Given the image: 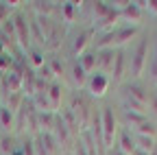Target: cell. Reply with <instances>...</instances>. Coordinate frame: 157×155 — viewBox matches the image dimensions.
I'll return each instance as SVG.
<instances>
[{
  "label": "cell",
  "instance_id": "cell-21",
  "mask_svg": "<svg viewBox=\"0 0 157 155\" xmlns=\"http://www.w3.org/2000/svg\"><path fill=\"white\" fill-rule=\"evenodd\" d=\"M31 7H33V11H35V15H44V17H52V13L57 11V5L55 2H42V0H37V2H31Z\"/></svg>",
  "mask_w": 157,
  "mask_h": 155
},
{
  "label": "cell",
  "instance_id": "cell-8",
  "mask_svg": "<svg viewBox=\"0 0 157 155\" xmlns=\"http://www.w3.org/2000/svg\"><path fill=\"white\" fill-rule=\"evenodd\" d=\"M94 37H96V33H94L92 26L78 31L76 37L72 40V55H74V57H83V55L87 52V48L94 46Z\"/></svg>",
  "mask_w": 157,
  "mask_h": 155
},
{
  "label": "cell",
  "instance_id": "cell-26",
  "mask_svg": "<svg viewBox=\"0 0 157 155\" xmlns=\"http://www.w3.org/2000/svg\"><path fill=\"white\" fill-rule=\"evenodd\" d=\"M135 135H146V138H155V135H157V127H155L151 120H146V122H142L140 127L135 129Z\"/></svg>",
  "mask_w": 157,
  "mask_h": 155
},
{
  "label": "cell",
  "instance_id": "cell-6",
  "mask_svg": "<svg viewBox=\"0 0 157 155\" xmlns=\"http://www.w3.org/2000/svg\"><path fill=\"white\" fill-rule=\"evenodd\" d=\"M50 135H52V138H55V142H57V146L59 149H66V151H70V149H74L72 144L76 142V138H74V135L70 133V129L63 125V120H61V116H55V125H52V131H50Z\"/></svg>",
  "mask_w": 157,
  "mask_h": 155
},
{
  "label": "cell",
  "instance_id": "cell-36",
  "mask_svg": "<svg viewBox=\"0 0 157 155\" xmlns=\"http://www.w3.org/2000/svg\"><path fill=\"white\" fill-rule=\"evenodd\" d=\"M148 74H151V79L157 83V59H153V61L148 64Z\"/></svg>",
  "mask_w": 157,
  "mask_h": 155
},
{
  "label": "cell",
  "instance_id": "cell-25",
  "mask_svg": "<svg viewBox=\"0 0 157 155\" xmlns=\"http://www.w3.org/2000/svg\"><path fill=\"white\" fill-rule=\"evenodd\" d=\"M17 149H15V138L13 135H0V153L5 155H13Z\"/></svg>",
  "mask_w": 157,
  "mask_h": 155
},
{
  "label": "cell",
  "instance_id": "cell-32",
  "mask_svg": "<svg viewBox=\"0 0 157 155\" xmlns=\"http://www.w3.org/2000/svg\"><path fill=\"white\" fill-rule=\"evenodd\" d=\"M137 7H140L142 11H148V13L157 15V0H140Z\"/></svg>",
  "mask_w": 157,
  "mask_h": 155
},
{
  "label": "cell",
  "instance_id": "cell-29",
  "mask_svg": "<svg viewBox=\"0 0 157 155\" xmlns=\"http://www.w3.org/2000/svg\"><path fill=\"white\" fill-rule=\"evenodd\" d=\"M13 61H15V59H13V55H11V52H7V50H5V52H0V72H5V74H7V72L13 68Z\"/></svg>",
  "mask_w": 157,
  "mask_h": 155
},
{
  "label": "cell",
  "instance_id": "cell-38",
  "mask_svg": "<svg viewBox=\"0 0 157 155\" xmlns=\"http://www.w3.org/2000/svg\"><path fill=\"white\" fill-rule=\"evenodd\" d=\"M109 155H124V153H122L120 149H118V146H116V149H111V151H109Z\"/></svg>",
  "mask_w": 157,
  "mask_h": 155
},
{
  "label": "cell",
  "instance_id": "cell-37",
  "mask_svg": "<svg viewBox=\"0 0 157 155\" xmlns=\"http://www.w3.org/2000/svg\"><path fill=\"white\" fill-rule=\"evenodd\" d=\"M148 109H153V111L157 114V96H155V94L148 96Z\"/></svg>",
  "mask_w": 157,
  "mask_h": 155
},
{
  "label": "cell",
  "instance_id": "cell-15",
  "mask_svg": "<svg viewBox=\"0 0 157 155\" xmlns=\"http://www.w3.org/2000/svg\"><path fill=\"white\" fill-rule=\"evenodd\" d=\"M46 94H48V101H50L52 111L59 114V109H61V83H50L48 90H46Z\"/></svg>",
  "mask_w": 157,
  "mask_h": 155
},
{
  "label": "cell",
  "instance_id": "cell-9",
  "mask_svg": "<svg viewBox=\"0 0 157 155\" xmlns=\"http://www.w3.org/2000/svg\"><path fill=\"white\" fill-rule=\"evenodd\" d=\"M35 144V155H59V146L50 133H39L33 138Z\"/></svg>",
  "mask_w": 157,
  "mask_h": 155
},
{
  "label": "cell",
  "instance_id": "cell-28",
  "mask_svg": "<svg viewBox=\"0 0 157 155\" xmlns=\"http://www.w3.org/2000/svg\"><path fill=\"white\" fill-rule=\"evenodd\" d=\"M124 118H127V122H129L133 129H137L142 122H146V120H148L146 116H142V114H133V111H124Z\"/></svg>",
  "mask_w": 157,
  "mask_h": 155
},
{
  "label": "cell",
  "instance_id": "cell-31",
  "mask_svg": "<svg viewBox=\"0 0 157 155\" xmlns=\"http://www.w3.org/2000/svg\"><path fill=\"white\" fill-rule=\"evenodd\" d=\"M46 64L50 66V70H52V74H55V76H61V74H63V64L59 61L55 55H50V57H48V59H46Z\"/></svg>",
  "mask_w": 157,
  "mask_h": 155
},
{
  "label": "cell",
  "instance_id": "cell-39",
  "mask_svg": "<svg viewBox=\"0 0 157 155\" xmlns=\"http://www.w3.org/2000/svg\"><path fill=\"white\" fill-rule=\"evenodd\" d=\"M153 59H157V40H155V57H153Z\"/></svg>",
  "mask_w": 157,
  "mask_h": 155
},
{
  "label": "cell",
  "instance_id": "cell-24",
  "mask_svg": "<svg viewBox=\"0 0 157 155\" xmlns=\"http://www.w3.org/2000/svg\"><path fill=\"white\" fill-rule=\"evenodd\" d=\"M90 5H92V13H94V22L113 11V7H109V2H103V0H96V2H90Z\"/></svg>",
  "mask_w": 157,
  "mask_h": 155
},
{
  "label": "cell",
  "instance_id": "cell-18",
  "mask_svg": "<svg viewBox=\"0 0 157 155\" xmlns=\"http://www.w3.org/2000/svg\"><path fill=\"white\" fill-rule=\"evenodd\" d=\"M24 101H26V96L22 94V92H17V94H5V105L2 107H7L9 111H20V107L24 105Z\"/></svg>",
  "mask_w": 157,
  "mask_h": 155
},
{
  "label": "cell",
  "instance_id": "cell-19",
  "mask_svg": "<svg viewBox=\"0 0 157 155\" xmlns=\"http://www.w3.org/2000/svg\"><path fill=\"white\" fill-rule=\"evenodd\" d=\"M118 149H120L124 155H133V153L137 151L135 140L129 135V131H120V138H118Z\"/></svg>",
  "mask_w": 157,
  "mask_h": 155
},
{
  "label": "cell",
  "instance_id": "cell-3",
  "mask_svg": "<svg viewBox=\"0 0 157 155\" xmlns=\"http://www.w3.org/2000/svg\"><path fill=\"white\" fill-rule=\"evenodd\" d=\"M146 57H148V37H144V40L137 44L135 52L131 55V59H129V74L133 76V79H140V76L144 74V70L148 66Z\"/></svg>",
  "mask_w": 157,
  "mask_h": 155
},
{
  "label": "cell",
  "instance_id": "cell-22",
  "mask_svg": "<svg viewBox=\"0 0 157 155\" xmlns=\"http://www.w3.org/2000/svg\"><path fill=\"white\" fill-rule=\"evenodd\" d=\"M55 116H57V114H52V111H37V122H39L42 133H50V131H52Z\"/></svg>",
  "mask_w": 157,
  "mask_h": 155
},
{
  "label": "cell",
  "instance_id": "cell-34",
  "mask_svg": "<svg viewBox=\"0 0 157 155\" xmlns=\"http://www.w3.org/2000/svg\"><path fill=\"white\" fill-rule=\"evenodd\" d=\"M72 151H74V155H90L81 138H76V142H74V149H72Z\"/></svg>",
  "mask_w": 157,
  "mask_h": 155
},
{
  "label": "cell",
  "instance_id": "cell-23",
  "mask_svg": "<svg viewBox=\"0 0 157 155\" xmlns=\"http://www.w3.org/2000/svg\"><path fill=\"white\" fill-rule=\"evenodd\" d=\"M46 64V55H44V50H39V48H31L29 50V66H31V70H39Z\"/></svg>",
  "mask_w": 157,
  "mask_h": 155
},
{
  "label": "cell",
  "instance_id": "cell-35",
  "mask_svg": "<svg viewBox=\"0 0 157 155\" xmlns=\"http://www.w3.org/2000/svg\"><path fill=\"white\" fill-rule=\"evenodd\" d=\"M9 17H11V9H9L5 2H0V24H2V22H7Z\"/></svg>",
  "mask_w": 157,
  "mask_h": 155
},
{
  "label": "cell",
  "instance_id": "cell-10",
  "mask_svg": "<svg viewBox=\"0 0 157 155\" xmlns=\"http://www.w3.org/2000/svg\"><path fill=\"white\" fill-rule=\"evenodd\" d=\"M142 15H144V11L137 7V2H129L124 9H120V17L124 22H129V26H140Z\"/></svg>",
  "mask_w": 157,
  "mask_h": 155
},
{
  "label": "cell",
  "instance_id": "cell-14",
  "mask_svg": "<svg viewBox=\"0 0 157 155\" xmlns=\"http://www.w3.org/2000/svg\"><path fill=\"white\" fill-rule=\"evenodd\" d=\"M78 64H81V68L87 72V76L94 74L96 68H98V52L96 50H87L83 57H78Z\"/></svg>",
  "mask_w": 157,
  "mask_h": 155
},
{
  "label": "cell",
  "instance_id": "cell-20",
  "mask_svg": "<svg viewBox=\"0 0 157 155\" xmlns=\"http://www.w3.org/2000/svg\"><path fill=\"white\" fill-rule=\"evenodd\" d=\"M61 120H63V125L70 129V133L74 135V138H78V133H81V129H78V122H76V116L72 114V109H61Z\"/></svg>",
  "mask_w": 157,
  "mask_h": 155
},
{
  "label": "cell",
  "instance_id": "cell-4",
  "mask_svg": "<svg viewBox=\"0 0 157 155\" xmlns=\"http://www.w3.org/2000/svg\"><path fill=\"white\" fill-rule=\"evenodd\" d=\"M101 120H103V144L105 151L113 149V138L118 133V122H116V116H113V107H103L101 109Z\"/></svg>",
  "mask_w": 157,
  "mask_h": 155
},
{
  "label": "cell",
  "instance_id": "cell-12",
  "mask_svg": "<svg viewBox=\"0 0 157 155\" xmlns=\"http://www.w3.org/2000/svg\"><path fill=\"white\" fill-rule=\"evenodd\" d=\"M83 5H85V2H63V5H61V20H63V24L76 22L78 11H81Z\"/></svg>",
  "mask_w": 157,
  "mask_h": 155
},
{
  "label": "cell",
  "instance_id": "cell-11",
  "mask_svg": "<svg viewBox=\"0 0 157 155\" xmlns=\"http://www.w3.org/2000/svg\"><path fill=\"white\" fill-rule=\"evenodd\" d=\"M96 52H98V72L111 74L113 61H116V50L113 48H105V50H96Z\"/></svg>",
  "mask_w": 157,
  "mask_h": 155
},
{
  "label": "cell",
  "instance_id": "cell-33",
  "mask_svg": "<svg viewBox=\"0 0 157 155\" xmlns=\"http://www.w3.org/2000/svg\"><path fill=\"white\" fill-rule=\"evenodd\" d=\"M22 155H35V144H33L31 138H26L22 142Z\"/></svg>",
  "mask_w": 157,
  "mask_h": 155
},
{
  "label": "cell",
  "instance_id": "cell-40",
  "mask_svg": "<svg viewBox=\"0 0 157 155\" xmlns=\"http://www.w3.org/2000/svg\"><path fill=\"white\" fill-rule=\"evenodd\" d=\"M133 155H146V153H142V151H135V153H133Z\"/></svg>",
  "mask_w": 157,
  "mask_h": 155
},
{
  "label": "cell",
  "instance_id": "cell-27",
  "mask_svg": "<svg viewBox=\"0 0 157 155\" xmlns=\"http://www.w3.org/2000/svg\"><path fill=\"white\" fill-rule=\"evenodd\" d=\"M13 127V111L0 105V129H11Z\"/></svg>",
  "mask_w": 157,
  "mask_h": 155
},
{
  "label": "cell",
  "instance_id": "cell-1",
  "mask_svg": "<svg viewBox=\"0 0 157 155\" xmlns=\"http://www.w3.org/2000/svg\"><path fill=\"white\" fill-rule=\"evenodd\" d=\"M148 92L140 85V83H131L122 87V99H124V111H133V114H142L146 116L148 111Z\"/></svg>",
  "mask_w": 157,
  "mask_h": 155
},
{
  "label": "cell",
  "instance_id": "cell-5",
  "mask_svg": "<svg viewBox=\"0 0 157 155\" xmlns=\"http://www.w3.org/2000/svg\"><path fill=\"white\" fill-rule=\"evenodd\" d=\"M11 20L15 24V40H17V46L22 52H29L31 50V29H29V20L22 11H17L15 15H11Z\"/></svg>",
  "mask_w": 157,
  "mask_h": 155
},
{
  "label": "cell",
  "instance_id": "cell-13",
  "mask_svg": "<svg viewBox=\"0 0 157 155\" xmlns=\"http://www.w3.org/2000/svg\"><path fill=\"white\" fill-rule=\"evenodd\" d=\"M124 66H127L124 50H116V61H113V70H111L113 83H122V79H124Z\"/></svg>",
  "mask_w": 157,
  "mask_h": 155
},
{
  "label": "cell",
  "instance_id": "cell-2",
  "mask_svg": "<svg viewBox=\"0 0 157 155\" xmlns=\"http://www.w3.org/2000/svg\"><path fill=\"white\" fill-rule=\"evenodd\" d=\"M72 114L76 116V122H78V129H81V133L83 131H87V127H90V118H92V111H94V107H92V101H90V96L87 94H74L72 96Z\"/></svg>",
  "mask_w": 157,
  "mask_h": 155
},
{
  "label": "cell",
  "instance_id": "cell-30",
  "mask_svg": "<svg viewBox=\"0 0 157 155\" xmlns=\"http://www.w3.org/2000/svg\"><path fill=\"white\" fill-rule=\"evenodd\" d=\"M37 79H42V81H46V83H55V74H52V70H50L48 64H44L42 68L37 70Z\"/></svg>",
  "mask_w": 157,
  "mask_h": 155
},
{
  "label": "cell",
  "instance_id": "cell-7",
  "mask_svg": "<svg viewBox=\"0 0 157 155\" xmlns=\"http://www.w3.org/2000/svg\"><path fill=\"white\" fill-rule=\"evenodd\" d=\"M87 96H92V99H101V96H105V92L109 90V76L103 74V72H94L87 76Z\"/></svg>",
  "mask_w": 157,
  "mask_h": 155
},
{
  "label": "cell",
  "instance_id": "cell-17",
  "mask_svg": "<svg viewBox=\"0 0 157 155\" xmlns=\"http://www.w3.org/2000/svg\"><path fill=\"white\" fill-rule=\"evenodd\" d=\"M61 44H63V29L59 26V24H55V31H52V35L48 37V42H46V50L48 52H57L59 48H61Z\"/></svg>",
  "mask_w": 157,
  "mask_h": 155
},
{
  "label": "cell",
  "instance_id": "cell-16",
  "mask_svg": "<svg viewBox=\"0 0 157 155\" xmlns=\"http://www.w3.org/2000/svg\"><path fill=\"white\" fill-rule=\"evenodd\" d=\"M70 76H72V83H74V87H85L87 85V72L81 68V64L78 61H74L72 64V68H70Z\"/></svg>",
  "mask_w": 157,
  "mask_h": 155
}]
</instances>
